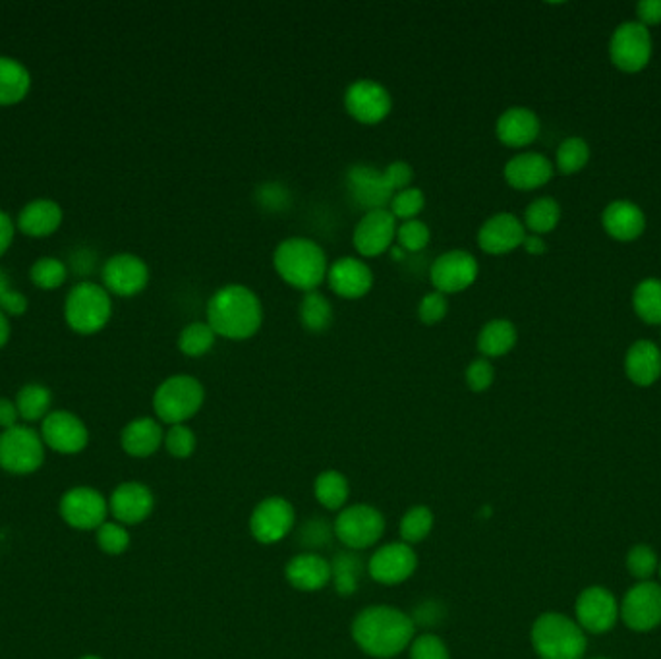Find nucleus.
Instances as JSON below:
<instances>
[{"label":"nucleus","instance_id":"obj_1","mask_svg":"<svg viewBox=\"0 0 661 659\" xmlns=\"http://www.w3.org/2000/svg\"><path fill=\"white\" fill-rule=\"evenodd\" d=\"M354 642L362 652L379 659L399 656L414 640L412 619L397 607L374 605L352 623Z\"/></svg>","mask_w":661,"mask_h":659},{"label":"nucleus","instance_id":"obj_34","mask_svg":"<svg viewBox=\"0 0 661 659\" xmlns=\"http://www.w3.org/2000/svg\"><path fill=\"white\" fill-rule=\"evenodd\" d=\"M53 402V395L51 391L41 385V383H28L20 389L18 397H16V408L22 420L26 422H37V420H45L49 416V408Z\"/></svg>","mask_w":661,"mask_h":659},{"label":"nucleus","instance_id":"obj_43","mask_svg":"<svg viewBox=\"0 0 661 659\" xmlns=\"http://www.w3.org/2000/svg\"><path fill=\"white\" fill-rule=\"evenodd\" d=\"M426 205V196L422 190L418 188H406L403 192H397L393 198H391V203H389V211L393 213L395 219H401V221H412L416 219L422 209Z\"/></svg>","mask_w":661,"mask_h":659},{"label":"nucleus","instance_id":"obj_9","mask_svg":"<svg viewBox=\"0 0 661 659\" xmlns=\"http://www.w3.org/2000/svg\"><path fill=\"white\" fill-rule=\"evenodd\" d=\"M611 62L623 72H640L652 58V35L640 22L615 29L609 43Z\"/></svg>","mask_w":661,"mask_h":659},{"label":"nucleus","instance_id":"obj_27","mask_svg":"<svg viewBox=\"0 0 661 659\" xmlns=\"http://www.w3.org/2000/svg\"><path fill=\"white\" fill-rule=\"evenodd\" d=\"M287 580L290 586L302 592H316L331 580V565L316 553H302L290 559L287 565Z\"/></svg>","mask_w":661,"mask_h":659},{"label":"nucleus","instance_id":"obj_13","mask_svg":"<svg viewBox=\"0 0 661 659\" xmlns=\"http://www.w3.org/2000/svg\"><path fill=\"white\" fill-rule=\"evenodd\" d=\"M345 107L354 120L377 124L391 113L393 99L389 91L374 80H358L346 89Z\"/></svg>","mask_w":661,"mask_h":659},{"label":"nucleus","instance_id":"obj_41","mask_svg":"<svg viewBox=\"0 0 661 659\" xmlns=\"http://www.w3.org/2000/svg\"><path fill=\"white\" fill-rule=\"evenodd\" d=\"M590 159V147L582 138H569L557 149V169L561 174H575Z\"/></svg>","mask_w":661,"mask_h":659},{"label":"nucleus","instance_id":"obj_4","mask_svg":"<svg viewBox=\"0 0 661 659\" xmlns=\"http://www.w3.org/2000/svg\"><path fill=\"white\" fill-rule=\"evenodd\" d=\"M532 646L540 659H582L586 636L578 623L549 611L540 615L532 627Z\"/></svg>","mask_w":661,"mask_h":659},{"label":"nucleus","instance_id":"obj_54","mask_svg":"<svg viewBox=\"0 0 661 659\" xmlns=\"http://www.w3.org/2000/svg\"><path fill=\"white\" fill-rule=\"evenodd\" d=\"M18 418H20V414H18L16 402L0 397V428H2V430H10V428H14L16 422H18Z\"/></svg>","mask_w":661,"mask_h":659},{"label":"nucleus","instance_id":"obj_15","mask_svg":"<svg viewBox=\"0 0 661 659\" xmlns=\"http://www.w3.org/2000/svg\"><path fill=\"white\" fill-rule=\"evenodd\" d=\"M101 277L109 292L122 298H130L147 287L149 269L144 259L134 254H116L103 265Z\"/></svg>","mask_w":661,"mask_h":659},{"label":"nucleus","instance_id":"obj_36","mask_svg":"<svg viewBox=\"0 0 661 659\" xmlns=\"http://www.w3.org/2000/svg\"><path fill=\"white\" fill-rule=\"evenodd\" d=\"M636 316L650 325H661V281L646 279L633 294Z\"/></svg>","mask_w":661,"mask_h":659},{"label":"nucleus","instance_id":"obj_40","mask_svg":"<svg viewBox=\"0 0 661 659\" xmlns=\"http://www.w3.org/2000/svg\"><path fill=\"white\" fill-rule=\"evenodd\" d=\"M433 513L428 507H414L401 520V538L404 544H418L430 536Z\"/></svg>","mask_w":661,"mask_h":659},{"label":"nucleus","instance_id":"obj_6","mask_svg":"<svg viewBox=\"0 0 661 659\" xmlns=\"http://www.w3.org/2000/svg\"><path fill=\"white\" fill-rule=\"evenodd\" d=\"M203 399L205 391L196 377L173 375L157 387L153 395V408L161 422L178 426L200 412Z\"/></svg>","mask_w":661,"mask_h":659},{"label":"nucleus","instance_id":"obj_47","mask_svg":"<svg viewBox=\"0 0 661 659\" xmlns=\"http://www.w3.org/2000/svg\"><path fill=\"white\" fill-rule=\"evenodd\" d=\"M165 447L174 459H188L196 451V435L184 424L173 426L165 435Z\"/></svg>","mask_w":661,"mask_h":659},{"label":"nucleus","instance_id":"obj_2","mask_svg":"<svg viewBox=\"0 0 661 659\" xmlns=\"http://www.w3.org/2000/svg\"><path fill=\"white\" fill-rule=\"evenodd\" d=\"M263 321V308L258 296L250 288L229 285L213 294L207 304V323L230 341H244L254 337Z\"/></svg>","mask_w":661,"mask_h":659},{"label":"nucleus","instance_id":"obj_35","mask_svg":"<svg viewBox=\"0 0 661 659\" xmlns=\"http://www.w3.org/2000/svg\"><path fill=\"white\" fill-rule=\"evenodd\" d=\"M317 501L331 511L343 509L345 507L346 499H348V480L341 472L337 470H325L317 476L316 486Z\"/></svg>","mask_w":661,"mask_h":659},{"label":"nucleus","instance_id":"obj_55","mask_svg":"<svg viewBox=\"0 0 661 659\" xmlns=\"http://www.w3.org/2000/svg\"><path fill=\"white\" fill-rule=\"evenodd\" d=\"M14 240V223L8 217V213H4L0 209V258L8 252V248L12 246Z\"/></svg>","mask_w":661,"mask_h":659},{"label":"nucleus","instance_id":"obj_38","mask_svg":"<svg viewBox=\"0 0 661 659\" xmlns=\"http://www.w3.org/2000/svg\"><path fill=\"white\" fill-rule=\"evenodd\" d=\"M215 339H217V335L209 327V323L196 321L182 329V333L178 337V348L182 354H186L190 358H200L215 346Z\"/></svg>","mask_w":661,"mask_h":659},{"label":"nucleus","instance_id":"obj_48","mask_svg":"<svg viewBox=\"0 0 661 659\" xmlns=\"http://www.w3.org/2000/svg\"><path fill=\"white\" fill-rule=\"evenodd\" d=\"M449 312V300L445 294L433 290L426 294L418 304V317L424 325H437L441 323Z\"/></svg>","mask_w":661,"mask_h":659},{"label":"nucleus","instance_id":"obj_52","mask_svg":"<svg viewBox=\"0 0 661 659\" xmlns=\"http://www.w3.org/2000/svg\"><path fill=\"white\" fill-rule=\"evenodd\" d=\"M28 298L24 292L20 290H12L8 288L2 296H0V310L6 316L20 317L28 312Z\"/></svg>","mask_w":661,"mask_h":659},{"label":"nucleus","instance_id":"obj_10","mask_svg":"<svg viewBox=\"0 0 661 659\" xmlns=\"http://www.w3.org/2000/svg\"><path fill=\"white\" fill-rule=\"evenodd\" d=\"M625 625L636 632L656 629L661 623V586L644 580L633 586L619 607Z\"/></svg>","mask_w":661,"mask_h":659},{"label":"nucleus","instance_id":"obj_23","mask_svg":"<svg viewBox=\"0 0 661 659\" xmlns=\"http://www.w3.org/2000/svg\"><path fill=\"white\" fill-rule=\"evenodd\" d=\"M64 211L55 200L39 198L29 201L18 213V230L31 238H47L62 225Z\"/></svg>","mask_w":661,"mask_h":659},{"label":"nucleus","instance_id":"obj_37","mask_svg":"<svg viewBox=\"0 0 661 659\" xmlns=\"http://www.w3.org/2000/svg\"><path fill=\"white\" fill-rule=\"evenodd\" d=\"M561 219V207L553 198H540L526 207L524 223L534 234L542 236L557 227Z\"/></svg>","mask_w":661,"mask_h":659},{"label":"nucleus","instance_id":"obj_56","mask_svg":"<svg viewBox=\"0 0 661 659\" xmlns=\"http://www.w3.org/2000/svg\"><path fill=\"white\" fill-rule=\"evenodd\" d=\"M522 246L530 256H542L546 252V242L538 234H526Z\"/></svg>","mask_w":661,"mask_h":659},{"label":"nucleus","instance_id":"obj_12","mask_svg":"<svg viewBox=\"0 0 661 659\" xmlns=\"http://www.w3.org/2000/svg\"><path fill=\"white\" fill-rule=\"evenodd\" d=\"M478 271V261L472 254L464 250H451L433 261L430 279L437 292L457 294L474 285Z\"/></svg>","mask_w":661,"mask_h":659},{"label":"nucleus","instance_id":"obj_20","mask_svg":"<svg viewBox=\"0 0 661 659\" xmlns=\"http://www.w3.org/2000/svg\"><path fill=\"white\" fill-rule=\"evenodd\" d=\"M524 236V225L518 217L513 213H497L482 225L478 232V244L486 254L503 256L522 246Z\"/></svg>","mask_w":661,"mask_h":659},{"label":"nucleus","instance_id":"obj_45","mask_svg":"<svg viewBox=\"0 0 661 659\" xmlns=\"http://www.w3.org/2000/svg\"><path fill=\"white\" fill-rule=\"evenodd\" d=\"M627 569L638 580H648L658 569V555L648 545H634L627 555Z\"/></svg>","mask_w":661,"mask_h":659},{"label":"nucleus","instance_id":"obj_17","mask_svg":"<svg viewBox=\"0 0 661 659\" xmlns=\"http://www.w3.org/2000/svg\"><path fill=\"white\" fill-rule=\"evenodd\" d=\"M294 526V509L283 497L263 499L250 518V532L259 544L281 542Z\"/></svg>","mask_w":661,"mask_h":659},{"label":"nucleus","instance_id":"obj_16","mask_svg":"<svg viewBox=\"0 0 661 659\" xmlns=\"http://www.w3.org/2000/svg\"><path fill=\"white\" fill-rule=\"evenodd\" d=\"M41 439L47 447L62 455H76L86 449L89 433L84 422L66 410L51 412L41 426Z\"/></svg>","mask_w":661,"mask_h":659},{"label":"nucleus","instance_id":"obj_46","mask_svg":"<svg viewBox=\"0 0 661 659\" xmlns=\"http://www.w3.org/2000/svg\"><path fill=\"white\" fill-rule=\"evenodd\" d=\"M97 544L99 547L109 553V555H120L128 549L130 545V536L122 524L116 522H105L97 530Z\"/></svg>","mask_w":661,"mask_h":659},{"label":"nucleus","instance_id":"obj_28","mask_svg":"<svg viewBox=\"0 0 661 659\" xmlns=\"http://www.w3.org/2000/svg\"><path fill=\"white\" fill-rule=\"evenodd\" d=\"M627 377L638 387H650L661 377V350L652 341L634 343L625 358Z\"/></svg>","mask_w":661,"mask_h":659},{"label":"nucleus","instance_id":"obj_53","mask_svg":"<svg viewBox=\"0 0 661 659\" xmlns=\"http://www.w3.org/2000/svg\"><path fill=\"white\" fill-rule=\"evenodd\" d=\"M638 20L644 28L661 24V0H642L636 6Z\"/></svg>","mask_w":661,"mask_h":659},{"label":"nucleus","instance_id":"obj_22","mask_svg":"<svg viewBox=\"0 0 661 659\" xmlns=\"http://www.w3.org/2000/svg\"><path fill=\"white\" fill-rule=\"evenodd\" d=\"M553 176L551 161L540 153H522L505 165V180L517 190H536Z\"/></svg>","mask_w":661,"mask_h":659},{"label":"nucleus","instance_id":"obj_7","mask_svg":"<svg viewBox=\"0 0 661 659\" xmlns=\"http://www.w3.org/2000/svg\"><path fill=\"white\" fill-rule=\"evenodd\" d=\"M45 459L43 439L26 426L0 433V468L10 474H31Z\"/></svg>","mask_w":661,"mask_h":659},{"label":"nucleus","instance_id":"obj_8","mask_svg":"<svg viewBox=\"0 0 661 659\" xmlns=\"http://www.w3.org/2000/svg\"><path fill=\"white\" fill-rule=\"evenodd\" d=\"M385 518L370 505L346 507L335 520V536L350 549H366L383 536Z\"/></svg>","mask_w":661,"mask_h":659},{"label":"nucleus","instance_id":"obj_49","mask_svg":"<svg viewBox=\"0 0 661 659\" xmlns=\"http://www.w3.org/2000/svg\"><path fill=\"white\" fill-rule=\"evenodd\" d=\"M410 659H451V656L439 636L422 634L410 644Z\"/></svg>","mask_w":661,"mask_h":659},{"label":"nucleus","instance_id":"obj_30","mask_svg":"<svg viewBox=\"0 0 661 659\" xmlns=\"http://www.w3.org/2000/svg\"><path fill=\"white\" fill-rule=\"evenodd\" d=\"M31 74L16 58L0 57V107H14L28 97Z\"/></svg>","mask_w":661,"mask_h":659},{"label":"nucleus","instance_id":"obj_29","mask_svg":"<svg viewBox=\"0 0 661 659\" xmlns=\"http://www.w3.org/2000/svg\"><path fill=\"white\" fill-rule=\"evenodd\" d=\"M163 441H165L163 430L159 422H155L153 418H138L130 422L120 435L122 449L130 457H138V459H145L157 453Z\"/></svg>","mask_w":661,"mask_h":659},{"label":"nucleus","instance_id":"obj_60","mask_svg":"<svg viewBox=\"0 0 661 659\" xmlns=\"http://www.w3.org/2000/svg\"><path fill=\"white\" fill-rule=\"evenodd\" d=\"M594 659H605V658H594Z\"/></svg>","mask_w":661,"mask_h":659},{"label":"nucleus","instance_id":"obj_18","mask_svg":"<svg viewBox=\"0 0 661 659\" xmlns=\"http://www.w3.org/2000/svg\"><path fill=\"white\" fill-rule=\"evenodd\" d=\"M60 515L72 528L93 530L105 524L107 501L95 489H70L60 501Z\"/></svg>","mask_w":661,"mask_h":659},{"label":"nucleus","instance_id":"obj_19","mask_svg":"<svg viewBox=\"0 0 661 659\" xmlns=\"http://www.w3.org/2000/svg\"><path fill=\"white\" fill-rule=\"evenodd\" d=\"M416 567H418V557L414 549L404 542L383 545L381 549L375 551L368 563L372 578L389 586L408 580L416 571Z\"/></svg>","mask_w":661,"mask_h":659},{"label":"nucleus","instance_id":"obj_42","mask_svg":"<svg viewBox=\"0 0 661 659\" xmlns=\"http://www.w3.org/2000/svg\"><path fill=\"white\" fill-rule=\"evenodd\" d=\"M360 561L350 555V553H343L335 559V563L331 565V574H335V588L339 594L343 596H350L356 592L358 588V573H360Z\"/></svg>","mask_w":661,"mask_h":659},{"label":"nucleus","instance_id":"obj_33","mask_svg":"<svg viewBox=\"0 0 661 659\" xmlns=\"http://www.w3.org/2000/svg\"><path fill=\"white\" fill-rule=\"evenodd\" d=\"M300 321L310 333H325L333 323V306L321 292H306L300 302Z\"/></svg>","mask_w":661,"mask_h":659},{"label":"nucleus","instance_id":"obj_3","mask_svg":"<svg viewBox=\"0 0 661 659\" xmlns=\"http://www.w3.org/2000/svg\"><path fill=\"white\" fill-rule=\"evenodd\" d=\"M273 265L285 283L304 292L316 290L329 273L325 252L310 238H288L281 242L275 250Z\"/></svg>","mask_w":661,"mask_h":659},{"label":"nucleus","instance_id":"obj_5","mask_svg":"<svg viewBox=\"0 0 661 659\" xmlns=\"http://www.w3.org/2000/svg\"><path fill=\"white\" fill-rule=\"evenodd\" d=\"M113 316V300L101 285L82 281L72 288L64 302V319L78 335H95L107 327Z\"/></svg>","mask_w":661,"mask_h":659},{"label":"nucleus","instance_id":"obj_44","mask_svg":"<svg viewBox=\"0 0 661 659\" xmlns=\"http://www.w3.org/2000/svg\"><path fill=\"white\" fill-rule=\"evenodd\" d=\"M432 232L430 227L418 219L404 221L403 225L397 229V240L403 252H422L430 244Z\"/></svg>","mask_w":661,"mask_h":659},{"label":"nucleus","instance_id":"obj_14","mask_svg":"<svg viewBox=\"0 0 661 659\" xmlns=\"http://www.w3.org/2000/svg\"><path fill=\"white\" fill-rule=\"evenodd\" d=\"M576 619L582 631L602 634L611 631L619 619L615 596L602 586L586 588L576 600Z\"/></svg>","mask_w":661,"mask_h":659},{"label":"nucleus","instance_id":"obj_61","mask_svg":"<svg viewBox=\"0 0 661 659\" xmlns=\"http://www.w3.org/2000/svg\"><path fill=\"white\" fill-rule=\"evenodd\" d=\"M660 574H661V565H660Z\"/></svg>","mask_w":661,"mask_h":659},{"label":"nucleus","instance_id":"obj_24","mask_svg":"<svg viewBox=\"0 0 661 659\" xmlns=\"http://www.w3.org/2000/svg\"><path fill=\"white\" fill-rule=\"evenodd\" d=\"M111 511L122 524H138L153 511V493L138 482L122 484L111 497Z\"/></svg>","mask_w":661,"mask_h":659},{"label":"nucleus","instance_id":"obj_11","mask_svg":"<svg viewBox=\"0 0 661 659\" xmlns=\"http://www.w3.org/2000/svg\"><path fill=\"white\" fill-rule=\"evenodd\" d=\"M397 219L387 209L368 211L354 229V248L364 258H377L391 250L393 240L397 238Z\"/></svg>","mask_w":661,"mask_h":659},{"label":"nucleus","instance_id":"obj_31","mask_svg":"<svg viewBox=\"0 0 661 659\" xmlns=\"http://www.w3.org/2000/svg\"><path fill=\"white\" fill-rule=\"evenodd\" d=\"M348 180L352 184V190H354L356 198L372 207L370 211L383 209L381 205L387 203V201L391 203L393 194L385 188V184L381 180V174H377V171H374L372 167H366V165L352 167L348 172Z\"/></svg>","mask_w":661,"mask_h":659},{"label":"nucleus","instance_id":"obj_21","mask_svg":"<svg viewBox=\"0 0 661 659\" xmlns=\"http://www.w3.org/2000/svg\"><path fill=\"white\" fill-rule=\"evenodd\" d=\"M327 281L337 296L358 300L374 287V273L362 259L341 258L331 265Z\"/></svg>","mask_w":661,"mask_h":659},{"label":"nucleus","instance_id":"obj_32","mask_svg":"<svg viewBox=\"0 0 661 659\" xmlns=\"http://www.w3.org/2000/svg\"><path fill=\"white\" fill-rule=\"evenodd\" d=\"M517 344V329L507 319H493L478 335V350L484 358H499L509 354Z\"/></svg>","mask_w":661,"mask_h":659},{"label":"nucleus","instance_id":"obj_58","mask_svg":"<svg viewBox=\"0 0 661 659\" xmlns=\"http://www.w3.org/2000/svg\"><path fill=\"white\" fill-rule=\"evenodd\" d=\"M8 288L10 287H8V281H6V275H4L2 271H0V296H2V294H4V292H6Z\"/></svg>","mask_w":661,"mask_h":659},{"label":"nucleus","instance_id":"obj_50","mask_svg":"<svg viewBox=\"0 0 661 659\" xmlns=\"http://www.w3.org/2000/svg\"><path fill=\"white\" fill-rule=\"evenodd\" d=\"M466 385L470 391L474 393H484L488 391L489 387L493 385V379H495V370L491 366L488 358H478L474 360L468 368H466Z\"/></svg>","mask_w":661,"mask_h":659},{"label":"nucleus","instance_id":"obj_59","mask_svg":"<svg viewBox=\"0 0 661 659\" xmlns=\"http://www.w3.org/2000/svg\"><path fill=\"white\" fill-rule=\"evenodd\" d=\"M82 659H99V658H95V656H86V658H82Z\"/></svg>","mask_w":661,"mask_h":659},{"label":"nucleus","instance_id":"obj_26","mask_svg":"<svg viewBox=\"0 0 661 659\" xmlns=\"http://www.w3.org/2000/svg\"><path fill=\"white\" fill-rule=\"evenodd\" d=\"M602 223L605 232L619 242L636 240L646 229V219L640 207L625 200L611 201L605 207Z\"/></svg>","mask_w":661,"mask_h":659},{"label":"nucleus","instance_id":"obj_51","mask_svg":"<svg viewBox=\"0 0 661 659\" xmlns=\"http://www.w3.org/2000/svg\"><path fill=\"white\" fill-rule=\"evenodd\" d=\"M381 180L385 184V188L393 194V192H403L406 188H410L412 180H414V171L408 163L404 161H395L391 165H387V169L381 172Z\"/></svg>","mask_w":661,"mask_h":659},{"label":"nucleus","instance_id":"obj_39","mask_svg":"<svg viewBox=\"0 0 661 659\" xmlns=\"http://www.w3.org/2000/svg\"><path fill=\"white\" fill-rule=\"evenodd\" d=\"M31 283L41 290H57L68 279L66 265L57 258L37 259L29 269Z\"/></svg>","mask_w":661,"mask_h":659},{"label":"nucleus","instance_id":"obj_57","mask_svg":"<svg viewBox=\"0 0 661 659\" xmlns=\"http://www.w3.org/2000/svg\"><path fill=\"white\" fill-rule=\"evenodd\" d=\"M10 333H12V329H10L8 316L0 310V348H4L10 341Z\"/></svg>","mask_w":661,"mask_h":659},{"label":"nucleus","instance_id":"obj_25","mask_svg":"<svg viewBox=\"0 0 661 659\" xmlns=\"http://www.w3.org/2000/svg\"><path fill=\"white\" fill-rule=\"evenodd\" d=\"M495 132L501 144L507 147H524L538 138L540 120L530 109L513 107L499 116Z\"/></svg>","mask_w":661,"mask_h":659}]
</instances>
